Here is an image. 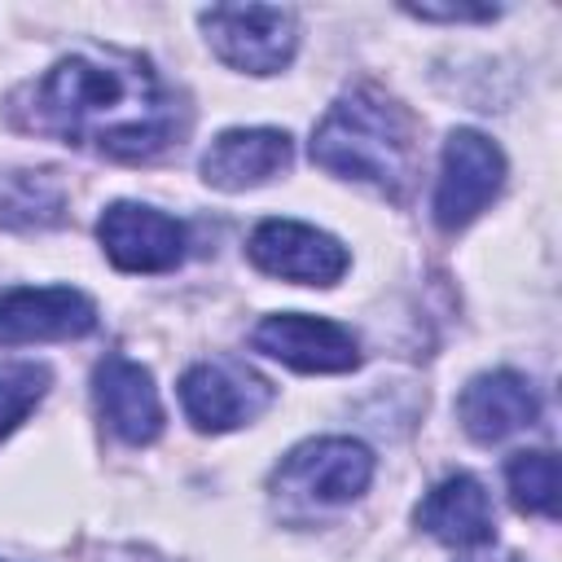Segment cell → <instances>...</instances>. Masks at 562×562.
<instances>
[{
    "instance_id": "52a82bcc",
    "label": "cell",
    "mask_w": 562,
    "mask_h": 562,
    "mask_svg": "<svg viewBox=\"0 0 562 562\" xmlns=\"http://www.w3.org/2000/svg\"><path fill=\"white\" fill-rule=\"evenodd\" d=\"M97 237L123 272H167L184 259V224L145 202H110L97 220Z\"/></svg>"
},
{
    "instance_id": "5bb4252c",
    "label": "cell",
    "mask_w": 562,
    "mask_h": 562,
    "mask_svg": "<svg viewBox=\"0 0 562 562\" xmlns=\"http://www.w3.org/2000/svg\"><path fill=\"white\" fill-rule=\"evenodd\" d=\"M417 527L452 549H474V544H492L496 514L474 474H448L417 505Z\"/></svg>"
},
{
    "instance_id": "4fadbf2b",
    "label": "cell",
    "mask_w": 562,
    "mask_h": 562,
    "mask_svg": "<svg viewBox=\"0 0 562 562\" xmlns=\"http://www.w3.org/2000/svg\"><path fill=\"white\" fill-rule=\"evenodd\" d=\"M457 417L470 439L501 443L505 435H514L540 417V400L522 373L496 369V373H479L474 382H465V391L457 400Z\"/></svg>"
},
{
    "instance_id": "7a4b0ae2",
    "label": "cell",
    "mask_w": 562,
    "mask_h": 562,
    "mask_svg": "<svg viewBox=\"0 0 562 562\" xmlns=\"http://www.w3.org/2000/svg\"><path fill=\"white\" fill-rule=\"evenodd\" d=\"M312 162L342 180L373 184L386 198H404L417 171L413 119L382 92H347L316 123Z\"/></svg>"
},
{
    "instance_id": "ffe728a7",
    "label": "cell",
    "mask_w": 562,
    "mask_h": 562,
    "mask_svg": "<svg viewBox=\"0 0 562 562\" xmlns=\"http://www.w3.org/2000/svg\"><path fill=\"white\" fill-rule=\"evenodd\" d=\"M465 562H518V558H514V553H496V558L483 553V558H465Z\"/></svg>"
},
{
    "instance_id": "3957f363",
    "label": "cell",
    "mask_w": 562,
    "mask_h": 562,
    "mask_svg": "<svg viewBox=\"0 0 562 562\" xmlns=\"http://www.w3.org/2000/svg\"><path fill=\"white\" fill-rule=\"evenodd\" d=\"M198 22L215 57L246 75H277L299 48L294 9L281 4H211Z\"/></svg>"
},
{
    "instance_id": "9a60e30c",
    "label": "cell",
    "mask_w": 562,
    "mask_h": 562,
    "mask_svg": "<svg viewBox=\"0 0 562 562\" xmlns=\"http://www.w3.org/2000/svg\"><path fill=\"white\" fill-rule=\"evenodd\" d=\"M66 220V189L53 171H4L0 176V224L4 228H53Z\"/></svg>"
},
{
    "instance_id": "ac0fdd59",
    "label": "cell",
    "mask_w": 562,
    "mask_h": 562,
    "mask_svg": "<svg viewBox=\"0 0 562 562\" xmlns=\"http://www.w3.org/2000/svg\"><path fill=\"white\" fill-rule=\"evenodd\" d=\"M404 13L422 18V22H492L501 9L492 4H404Z\"/></svg>"
},
{
    "instance_id": "e0dca14e",
    "label": "cell",
    "mask_w": 562,
    "mask_h": 562,
    "mask_svg": "<svg viewBox=\"0 0 562 562\" xmlns=\"http://www.w3.org/2000/svg\"><path fill=\"white\" fill-rule=\"evenodd\" d=\"M48 369L35 360H0V439L26 422V413L44 400L48 391Z\"/></svg>"
},
{
    "instance_id": "9c48e42d",
    "label": "cell",
    "mask_w": 562,
    "mask_h": 562,
    "mask_svg": "<svg viewBox=\"0 0 562 562\" xmlns=\"http://www.w3.org/2000/svg\"><path fill=\"white\" fill-rule=\"evenodd\" d=\"M255 351L299 369V373H347L360 364V342L351 338V329H342L338 321L325 316H307V312H277L263 316L250 334Z\"/></svg>"
},
{
    "instance_id": "6da1fadb",
    "label": "cell",
    "mask_w": 562,
    "mask_h": 562,
    "mask_svg": "<svg viewBox=\"0 0 562 562\" xmlns=\"http://www.w3.org/2000/svg\"><path fill=\"white\" fill-rule=\"evenodd\" d=\"M26 127L119 162H145L184 132V110L145 57L79 48L31 88Z\"/></svg>"
},
{
    "instance_id": "277c9868",
    "label": "cell",
    "mask_w": 562,
    "mask_h": 562,
    "mask_svg": "<svg viewBox=\"0 0 562 562\" xmlns=\"http://www.w3.org/2000/svg\"><path fill=\"white\" fill-rule=\"evenodd\" d=\"M373 483V452L360 439H307L285 452L272 487L303 505H347Z\"/></svg>"
},
{
    "instance_id": "30bf717a",
    "label": "cell",
    "mask_w": 562,
    "mask_h": 562,
    "mask_svg": "<svg viewBox=\"0 0 562 562\" xmlns=\"http://www.w3.org/2000/svg\"><path fill=\"white\" fill-rule=\"evenodd\" d=\"M97 329V307L70 285H18L0 294V347L61 342Z\"/></svg>"
},
{
    "instance_id": "8fae6325",
    "label": "cell",
    "mask_w": 562,
    "mask_h": 562,
    "mask_svg": "<svg viewBox=\"0 0 562 562\" xmlns=\"http://www.w3.org/2000/svg\"><path fill=\"white\" fill-rule=\"evenodd\" d=\"M92 400L101 422L132 448L154 443L162 435V400L145 364L110 351L92 373Z\"/></svg>"
},
{
    "instance_id": "ba28073f",
    "label": "cell",
    "mask_w": 562,
    "mask_h": 562,
    "mask_svg": "<svg viewBox=\"0 0 562 562\" xmlns=\"http://www.w3.org/2000/svg\"><path fill=\"white\" fill-rule=\"evenodd\" d=\"M246 255L259 272L299 281V285H334L347 272L342 241L312 224H299V220H263L250 233Z\"/></svg>"
},
{
    "instance_id": "8992f818",
    "label": "cell",
    "mask_w": 562,
    "mask_h": 562,
    "mask_svg": "<svg viewBox=\"0 0 562 562\" xmlns=\"http://www.w3.org/2000/svg\"><path fill=\"white\" fill-rule=\"evenodd\" d=\"M505 184V154L474 127H457L443 140V167L435 184V224L443 233L465 228Z\"/></svg>"
},
{
    "instance_id": "5b68a950",
    "label": "cell",
    "mask_w": 562,
    "mask_h": 562,
    "mask_svg": "<svg viewBox=\"0 0 562 562\" xmlns=\"http://www.w3.org/2000/svg\"><path fill=\"white\" fill-rule=\"evenodd\" d=\"M272 395H277L272 382L263 373H255L250 364L233 360V356L202 360V364L184 369V378H180L184 417L198 430H211V435H224V430H237V426L255 422L272 404Z\"/></svg>"
},
{
    "instance_id": "2e32d148",
    "label": "cell",
    "mask_w": 562,
    "mask_h": 562,
    "mask_svg": "<svg viewBox=\"0 0 562 562\" xmlns=\"http://www.w3.org/2000/svg\"><path fill=\"white\" fill-rule=\"evenodd\" d=\"M505 483L522 514H544V518L558 514V457L549 448L514 452L505 465Z\"/></svg>"
},
{
    "instance_id": "7c38bea8",
    "label": "cell",
    "mask_w": 562,
    "mask_h": 562,
    "mask_svg": "<svg viewBox=\"0 0 562 562\" xmlns=\"http://www.w3.org/2000/svg\"><path fill=\"white\" fill-rule=\"evenodd\" d=\"M290 158H294V145L285 132L233 127V132H220L211 140V149L202 154V180L224 193L255 189V184H268L272 176H281L290 167Z\"/></svg>"
},
{
    "instance_id": "d6986e66",
    "label": "cell",
    "mask_w": 562,
    "mask_h": 562,
    "mask_svg": "<svg viewBox=\"0 0 562 562\" xmlns=\"http://www.w3.org/2000/svg\"><path fill=\"white\" fill-rule=\"evenodd\" d=\"M101 562H162V558L149 549H136V544H123V549H110Z\"/></svg>"
}]
</instances>
